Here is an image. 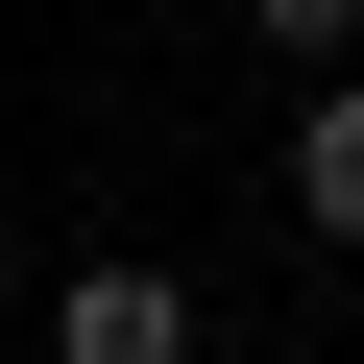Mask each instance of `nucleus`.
<instances>
[{"label": "nucleus", "mask_w": 364, "mask_h": 364, "mask_svg": "<svg viewBox=\"0 0 364 364\" xmlns=\"http://www.w3.org/2000/svg\"><path fill=\"white\" fill-rule=\"evenodd\" d=\"M49 364H195V291L170 267H73L49 291Z\"/></svg>", "instance_id": "obj_1"}, {"label": "nucleus", "mask_w": 364, "mask_h": 364, "mask_svg": "<svg viewBox=\"0 0 364 364\" xmlns=\"http://www.w3.org/2000/svg\"><path fill=\"white\" fill-rule=\"evenodd\" d=\"M291 219H316V243H364V73H316V97H291Z\"/></svg>", "instance_id": "obj_2"}, {"label": "nucleus", "mask_w": 364, "mask_h": 364, "mask_svg": "<svg viewBox=\"0 0 364 364\" xmlns=\"http://www.w3.org/2000/svg\"><path fill=\"white\" fill-rule=\"evenodd\" d=\"M243 25H267V73H340V49H364V0H243Z\"/></svg>", "instance_id": "obj_3"}]
</instances>
